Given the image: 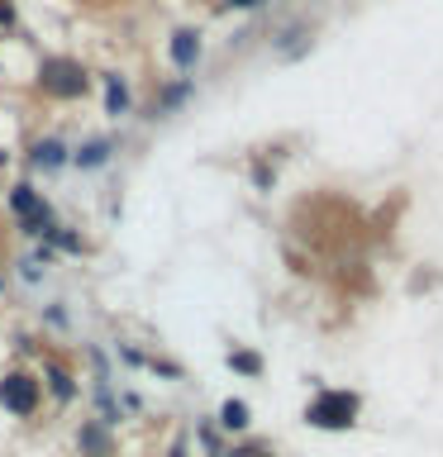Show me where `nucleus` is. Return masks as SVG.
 I'll return each instance as SVG.
<instances>
[{
	"instance_id": "obj_12",
	"label": "nucleus",
	"mask_w": 443,
	"mask_h": 457,
	"mask_svg": "<svg viewBox=\"0 0 443 457\" xmlns=\"http://www.w3.org/2000/svg\"><path fill=\"white\" fill-rule=\"evenodd\" d=\"M186 96H191V81H177V86H167V91H163V100H157V114H167L171 105H181Z\"/></svg>"
},
{
	"instance_id": "obj_7",
	"label": "nucleus",
	"mask_w": 443,
	"mask_h": 457,
	"mask_svg": "<svg viewBox=\"0 0 443 457\" xmlns=\"http://www.w3.org/2000/svg\"><path fill=\"white\" fill-rule=\"evenodd\" d=\"M110 153H114V143L110 138H86L77 153H71V167H81V171H100L110 162Z\"/></svg>"
},
{
	"instance_id": "obj_10",
	"label": "nucleus",
	"mask_w": 443,
	"mask_h": 457,
	"mask_svg": "<svg viewBox=\"0 0 443 457\" xmlns=\"http://www.w3.org/2000/svg\"><path fill=\"white\" fill-rule=\"evenodd\" d=\"M220 424L234 428V434H243V428L253 424L248 420V405H243V400H224V405H220Z\"/></svg>"
},
{
	"instance_id": "obj_8",
	"label": "nucleus",
	"mask_w": 443,
	"mask_h": 457,
	"mask_svg": "<svg viewBox=\"0 0 443 457\" xmlns=\"http://www.w3.org/2000/svg\"><path fill=\"white\" fill-rule=\"evenodd\" d=\"M105 428H110L105 420H86V424H81V434H77V448H81V453H91V457H114V453H110V434H105Z\"/></svg>"
},
{
	"instance_id": "obj_2",
	"label": "nucleus",
	"mask_w": 443,
	"mask_h": 457,
	"mask_svg": "<svg viewBox=\"0 0 443 457\" xmlns=\"http://www.w3.org/2000/svg\"><path fill=\"white\" fill-rule=\"evenodd\" d=\"M38 405H43V381L34 371H24V367L0 371V410L14 414V420H34Z\"/></svg>"
},
{
	"instance_id": "obj_6",
	"label": "nucleus",
	"mask_w": 443,
	"mask_h": 457,
	"mask_svg": "<svg viewBox=\"0 0 443 457\" xmlns=\"http://www.w3.org/2000/svg\"><path fill=\"white\" fill-rule=\"evenodd\" d=\"M167 53H171V62H177L181 71H191L200 62V34H196V29H177L171 43H167Z\"/></svg>"
},
{
	"instance_id": "obj_1",
	"label": "nucleus",
	"mask_w": 443,
	"mask_h": 457,
	"mask_svg": "<svg viewBox=\"0 0 443 457\" xmlns=\"http://www.w3.org/2000/svg\"><path fill=\"white\" fill-rule=\"evenodd\" d=\"M86 86H91V77H86V67L77 62V57H43L38 91L48 100H81Z\"/></svg>"
},
{
	"instance_id": "obj_4",
	"label": "nucleus",
	"mask_w": 443,
	"mask_h": 457,
	"mask_svg": "<svg viewBox=\"0 0 443 457\" xmlns=\"http://www.w3.org/2000/svg\"><path fill=\"white\" fill-rule=\"evenodd\" d=\"M38 381H43V395H53L57 405H71V400H77V377H71L63 362H53V357L43 362Z\"/></svg>"
},
{
	"instance_id": "obj_9",
	"label": "nucleus",
	"mask_w": 443,
	"mask_h": 457,
	"mask_svg": "<svg viewBox=\"0 0 443 457\" xmlns=\"http://www.w3.org/2000/svg\"><path fill=\"white\" fill-rule=\"evenodd\" d=\"M105 114H114V120H120V114H129V86H124V77H105Z\"/></svg>"
},
{
	"instance_id": "obj_3",
	"label": "nucleus",
	"mask_w": 443,
	"mask_h": 457,
	"mask_svg": "<svg viewBox=\"0 0 443 457\" xmlns=\"http://www.w3.org/2000/svg\"><path fill=\"white\" fill-rule=\"evenodd\" d=\"M357 410H363V405H357L353 391H324V395L305 410V420H310L314 428H353Z\"/></svg>"
},
{
	"instance_id": "obj_13",
	"label": "nucleus",
	"mask_w": 443,
	"mask_h": 457,
	"mask_svg": "<svg viewBox=\"0 0 443 457\" xmlns=\"http://www.w3.org/2000/svg\"><path fill=\"white\" fill-rule=\"evenodd\" d=\"M224 5H234V10H253V5H263V0H224Z\"/></svg>"
},
{
	"instance_id": "obj_16",
	"label": "nucleus",
	"mask_w": 443,
	"mask_h": 457,
	"mask_svg": "<svg viewBox=\"0 0 443 457\" xmlns=\"http://www.w3.org/2000/svg\"><path fill=\"white\" fill-rule=\"evenodd\" d=\"M0 291H5V271H0Z\"/></svg>"
},
{
	"instance_id": "obj_11",
	"label": "nucleus",
	"mask_w": 443,
	"mask_h": 457,
	"mask_svg": "<svg viewBox=\"0 0 443 457\" xmlns=\"http://www.w3.org/2000/svg\"><path fill=\"white\" fill-rule=\"evenodd\" d=\"M229 367H234V371H243V377H257V371H263V357H257V353H229Z\"/></svg>"
},
{
	"instance_id": "obj_15",
	"label": "nucleus",
	"mask_w": 443,
	"mask_h": 457,
	"mask_svg": "<svg viewBox=\"0 0 443 457\" xmlns=\"http://www.w3.org/2000/svg\"><path fill=\"white\" fill-rule=\"evenodd\" d=\"M243 457H272V453H243Z\"/></svg>"
},
{
	"instance_id": "obj_14",
	"label": "nucleus",
	"mask_w": 443,
	"mask_h": 457,
	"mask_svg": "<svg viewBox=\"0 0 443 457\" xmlns=\"http://www.w3.org/2000/svg\"><path fill=\"white\" fill-rule=\"evenodd\" d=\"M167 457H186V448H181V443H177V448H171V453H167Z\"/></svg>"
},
{
	"instance_id": "obj_5",
	"label": "nucleus",
	"mask_w": 443,
	"mask_h": 457,
	"mask_svg": "<svg viewBox=\"0 0 443 457\" xmlns=\"http://www.w3.org/2000/svg\"><path fill=\"white\" fill-rule=\"evenodd\" d=\"M29 162H34L38 171H63L71 162V153H67V143L63 138H34V148H29Z\"/></svg>"
}]
</instances>
